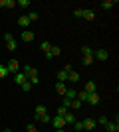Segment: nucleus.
<instances>
[{
  "instance_id": "obj_1",
  "label": "nucleus",
  "mask_w": 119,
  "mask_h": 132,
  "mask_svg": "<svg viewBox=\"0 0 119 132\" xmlns=\"http://www.w3.org/2000/svg\"><path fill=\"white\" fill-rule=\"evenodd\" d=\"M4 42H6V45H8V50H10V51H16L18 50V42L14 39L12 34H4Z\"/></svg>"
},
{
  "instance_id": "obj_2",
  "label": "nucleus",
  "mask_w": 119,
  "mask_h": 132,
  "mask_svg": "<svg viewBox=\"0 0 119 132\" xmlns=\"http://www.w3.org/2000/svg\"><path fill=\"white\" fill-rule=\"evenodd\" d=\"M69 71H72V65H66L62 71H58V81H60V83H66V81H68Z\"/></svg>"
},
{
  "instance_id": "obj_3",
  "label": "nucleus",
  "mask_w": 119,
  "mask_h": 132,
  "mask_svg": "<svg viewBox=\"0 0 119 132\" xmlns=\"http://www.w3.org/2000/svg\"><path fill=\"white\" fill-rule=\"evenodd\" d=\"M93 57H95L97 61H107L109 53H107V50H97V51H93Z\"/></svg>"
},
{
  "instance_id": "obj_4",
  "label": "nucleus",
  "mask_w": 119,
  "mask_h": 132,
  "mask_svg": "<svg viewBox=\"0 0 119 132\" xmlns=\"http://www.w3.org/2000/svg\"><path fill=\"white\" fill-rule=\"evenodd\" d=\"M50 122H52V126L56 128V130H60V128H64V126H66V120H64L62 116H54V118H52Z\"/></svg>"
},
{
  "instance_id": "obj_5",
  "label": "nucleus",
  "mask_w": 119,
  "mask_h": 132,
  "mask_svg": "<svg viewBox=\"0 0 119 132\" xmlns=\"http://www.w3.org/2000/svg\"><path fill=\"white\" fill-rule=\"evenodd\" d=\"M83 91H85L87 95H89V93H97V85H95V81H87V83L83 85Z\"/></svg>"
},
{
  "instance_id": "obj_6",
  "label": "nucleus",
  "mask_w": 119,
  "mask_h": 132,
  "mask_svg": "<svg viewBox=\"0 0 119 132\" xmlns=\"http://www.w3.org/2000/svg\"><path fill=\"white\" fill-rule=\"evenodd\" d=\"M34 38H36V34L32 32V30H26V32L20 34V39H22V42H32Z\"/></svg>"
},
{
  "instance_id": "obj_7",
  "label": "nucleus",
  "mask_w": 119,
  "mask_h": 132,
  "mask_svg": "<svg viewBox=\"0 0 119 132\" xmlns=\"http://www.w3.org/2000/svg\"><path fill=\"white\" fill-rule=\"evenodd\" d=\"M6 67H8V71H10V73H18V71H20V63H18L16 59H10Z\"/></svg>"
},
{
  "instance_id": "obj_8",
  "label": "nucleus",
  "mask_w": 119,
  "mask_h": 132,
  "mask_svg": "<svg viewBox=\"0 0 119 132\" xmlns=\"http://www.w3.org/2000/svg\"><path fill=\"white\" fill-rule=\"evenodd\" d=\"M24 75H26V79H30V77H38V73H36V69H34V67H32V65H26V67H24Z\"/></svg>"
},
{
  "instance_id": "obj_9",
  "label": "nucleus",
  "mask_w": 119,
  "mask_h": 132,
  "mask_svg": "<svg viewBox=\"0 0 119 132\" xmlns=\"http://www.w3.org/2000/svg\"><path fill=\"white\" fill-rule=\"evenodd\" d=\"M60 53H62V50H60L58 45H52L50 51L46 53V59H52V57H56V55H60Z\"/></svg>"
},
{
  "instance_id": "obj_10",
  "label": "nucleus",
  "mask_w": 119,
  "mask_h": 132,
  "mask_svg": "<svg viewBox=\"0 0 119 132\" xmlns=\"http://www.w3.org/2000/svg\"><path fill=\"white\" fill-rule=\"evenodd\" d=\"M83 122V130H93V128H95V118H85V120H81Z\"/></svg>"
},
{
  "instance_id": "obj_11",
  "label": "nucleus",
  "mask_w": 119,
  "mask_h": 132,
  "mask_svg": "<svg viewBox=\"0 0 119 132\" xmlns=\"http://www.w3.org/2000/svg\"><path fill=\"white\" fill-rule=\"evenodd\" d=\"M14 81H16L18 85H22V83H26L28 79H26V75H24L22 71H18V73H14Z\"/></svg>"
},
{
  "instance_id": "obj_12",
  "label": "nucleus",
  "mask_w": 119,
  "mask_h": 132,
  "mask_svg": "<svg viewBox=\"0 0 119 132\" xmlns=\"http://www.w3.org/2000/svg\"><path fill=\"white\" fill-rule=\"evenodd\" d=\"M87 103H89V105H97V103H99V95L97 93H89L87 95Z\"/></svg>"
},
{
  "instance_id": "obj_13",
  "label": "nucleus",
  "mask_w": 119,
  "mask_h": 132,
  "mask_svg": "<svg viewBox=\"0 0 119 132\" xmlns=\"http://www.w3.org/2000/svg\"><path fill=\"white\" fill-rule=\"evenodd\" d=\"M30 24H32V22L28 20V16H20V18H18V26H20V28H28Z\"/></svg>"
},
{
  "instance_id": "obj_14",
  "label": "nucleus",
  "mask_w": 119,
  "mask_h": 132,
  "mask_svg": "<svg viewBox=\"0 0 119 132\" xmlns=\"http://www.w3.org/2000/svg\"><path fill=\"white\" fill-rule=\"evenodd\" d=\"M105 128H107V132H117V130H119L117 118H115V122H107V124H105Z\"/></svg>"
},
{
  "instance_id": "obj_15",
  "label": "nucleus",
  "mask_w": 119,
  "mask_h": 132,
  "mask_svg": "<svg viewBox=\"0 0 119 132\" xmlns=\"http://www.w3.org/2000/svg\"><path fill=\"white\" fill-rule=\"evenodd\" d=\"M56 91H58V95H66V91H68L66 83H60V81H58L56 83Z\"/></svg>"
},
{
  "instance_id": "obj_16",
  "label": "nucleus",
  "mask_w": 119,
  "mask_h": 132,
  "mask_svg": "<svg viewBox=\"0 0 119 132\" xmlns=\"http://www.w3.org/2000/svg\"><path fill=\"white\" fill-rule=\"evenodd\" d=\"M81 18H85V20H93V18H95V12H93V10H81Z\"/></svg>"
},
{
  "instance_id": "obj_17",
  "label": "nucleus",
  "mask_w": 119,
  "mask_h": 132,
  "mask_svg": "<svg viewBox=\"0 0 119 132\" xmlns=\"http://www.w3.org/2000/svg\"><path fill=\"white\" fill-rule=\"evenodd\" d=\"M64 97H66V99H69V101H74V99H78V93H75V89H68Z\"/></svg>"
},
{
  "instance_id": "obj_18",
  "label": "nucleus",
  "mask_w": 119,
  "mask_h": 132,
  "mask_svg": "<svg viewBox=\"0 0 119 132\" xmlns=\"http://www.w3.org/2000/svg\"><path fill=\"white\" fill-rule=\"evenodd\" d=\"M68 81H69V83H78V81H79V73H78V71H69Z\"/></svg>"
},
{
  "instance_id": "obj_19",
  "label": "nucleus",
  "mask_w": 119,
  "mask_h": 132,
  "mask_svg": "<svg viewBox=\"0 0 119 132\" xmlns=\"http://www.w3.org/2000/svg\"><path fill=\"white\" fill-rule=\"evenodd\" d=\"M42 114H46V106L44 105H36V120H38Z\"/></svg>"
},
{
  "instance_id": "obj_20",
  "label": "nucleus",
  "mask_w": 119,
  "mask_h": 132,
  "mask_svg": "<svg viewBox=\"0 0 119 132\" xmlns=\"http://www.w3.org/2000/svg\"><path fill=\"white\" fill-rule=\"evenodd\" d=\"M62 118L66 120V124H74V122H75V116L72 114V112H68V114H64Z\"/></svg>"
},
{
  "instance_id": "obj_21",
  "label": "nucleus",
  "mask_w": 119,
  "mask_h": 132,
  "mask_svg": "<svg viewBox=\"0 0 119 132\" xmlns=\"http://www.w3.org/2000/svg\"><path fill=\"white\" fill-rule=\"evenodd\" d=\"M113 6H115L113 0H105V2H101V8H103V10H111Z\"/></svg>"
},
{
  "instance_id": "obj_22",
  "label": "nucleus",
  "mask_w": 119,
  "mask_h": 132,
  "mask_svg": "<svg viewBox=\"0 0 119 132\" xmlns=\"http://www.w3.org/2000/svg\"><path fill=\"white\" fill-rule=\"evenodd\" d=\"M81 105H83V103H81V101L74 99V101H72V103H69V109H74V110H78V109H81Z\"/></svg>"
},
{
  "instance_id": "obj_23",
  "label": "nucleus",
  "mask_w": 119,
  "mask_h": 132,
  "mask_svg": "<svg viewBox=\"0 0 119 132\" xmlns=\"http://www.w3.org/2000/svg\"><path fill=\"white\" fill-rule=\"evenodd\" d=\"M8 73H10V71H8V67H6V65H2V63H0V79L8 77Z\"/></svg>"
},
{
  "instance_id": "obj_24",
  "label": "nucleus",
  "mask_w": 119,
  "mask_h": 132,
  "mask_svg": "<svg viewBox=\"0 0 119 132\" xmlns=\"http://www.w3.org/2000/svg\"><path fill=\"white\" fill-rule=\"evenodd\" d=\"M81 61H83V65L89 67L91 63H93V55H83V59H81Z\"/></svg>"
},
{
  "instance_id": "obj_25",
  "label": "nucleus",
  "mask_w": 119,
  "mask_h": 132,
  "mask_svg": "<svg viewBox=\"0 0 119 132\" xmlns=\"http://www.w3.org/2000/svg\"><path fill=\"white\" fill-rule=\"evenodd\" d=\"M40 47H42V51H44V53H48V51H50V47H52V44H50V42H42V44H40Z\"/></svg>"
},
{
  "instance_id": "obj_26",
  "label": "nucleus",
  "mask_w": 119,
  "mask_h": 132,
  "mask_svg": "<svg viewBox=\"0 0 119 132\" xmlns=\"http://www.w3.org/2000/svg\"><path fill=\"white\" fill-rule=\"evenodd\" d=\"M79 130H83V122H81V120H75L74 122V132H79Z\"/></svg>"
},
{
  "instance_id": "obj_27",
  "label": "nucleus",
  "mask_w": 119,
  "mask_h": 132,
  "mask_svg": "<svg viewBox=\"0 0 119 132\" xmlns=\"http://www.w3.org/2000/svg\"><path fill=\"white\" fill-rule=\"evenodd\" d=\"M16 6H20V8H30V0H18Z\"/></svg>"
},
{
  "instance_id": "obj_28",
  "label": "nucleus",
  "mask_w": 119,
  "mask_h": 132,
  "mask_svg": "<svg viewBox=\"0 0 119 132\" xmlns=\"http://www.w3.org/2000/svg\"><path fill=\"white\" fill-rule=\"evenodd\" d=\"M81 53L83 55H93V51H91L89 45H83V47H81Z\"/></svg>"
},
{
  "instance_id": "obj_29",
  "label": "nucleus",
  "mask_w": 119,
  "mask_h": 132,
  "mask_svg": "<svg viewBox=\"0 0 119 132\" xmlns=\"http://www.w3.org/2000/svg\"><path fill=\"white\" fill-rule=\"evenodd\" d=\"M78 101H81V103L87 101V93H85V91H79V93H78Z\"/></svg>"
},
{
  "instance_id": "obj_30",
  "label": "nucleus",
  "mask_w": 119,
  "mask_h": 132,
  "mask_svg": "<svg viewBox=\"0 0 119 132\" xmlns=\"http://www.w3.org/2000/svg\"><path fill=\"white\" fill-rule=\"evenodd\" d=\"M4 6H6V8H14L16 2H14V0H4Z\"/></svg>"
},
{
  "instance_id": "obj_31",
  "label": "nucleus",
  "mask_w": 119,
  "mask_h": 132,
  "mask_svg": "<svg viewBox=\"0 0 119 132\" xmlns=\"http://www.w3.org/2000/svg\"><path fill=\"white\" fill-rule=\"evenodd\" d=\"M28 20H30V22H36V20H38V14H36V12H30V14H28Z\"/></svg>"
},
{
  "instance_id": "obj_32",
  "label": "nucleus",
  "mask_w": 119,
  "mask_h": 132,
  "mask_svg": "<svg viewBox=\"0 0 119 132\" xmlns=\"http://www.w3.org/2000/svg\"><path fill=\"white\" fill-rule=\"evenodd\" d=\"M64 114H68V109H66V106H60V109H58V116H64Z\"/></svg>"
},
{
  "instance_id": "obj_33",
  "label": "nucleus",
  "mask_w": 119,
  "mask_h": 132,
  "mask_svg": "<svg viewBox=\"0 0 119 132\" xmlns=\"http://www.w3.org/2000/svg\"><path fill=\"white\" fill-rule=\"evenodd\" d=\"M20 87H22V91H26V93H28L30 89H32V85H30V83L26 81V83H22V85H20Z\"/></svg>"
},
{
  "instance_id": "obj_34",
  "label": "nucleus",
  "mask_w": 119,
  "mask_h": 132,
  "mask_svg": "<svg viewBox=\"0 0 119 132\" xmlns=\"http://www.w3.org/2000/svg\"><path fill=\"white\" fill-rule=\"evenodd\" d=\"M38 120H42V122H50L52 118H50V114H48V112H46V114H42V116H40Z\"/></svg>"
},
{
  "instance_id": "obj_35",
  "label": "nucleus",
  "mask_w": 119,
  "mask_h": 132,
  "mask_svg": "<svg viewBox=\"0 0 119 132\" xmlns=\"http://www.w3.org/2000/svg\"><path fill=\"white\" fill-rule=\"evenodd\" d=\"M28 83H30V85H38V83H40V77H30Z\"/></svg>"
},
{
  "instance_id": "obj_36",
  "label": "nucleus",
  "mask_w": 119,
  "mask_h": 132,
  "mask_svg": "<svg viewBox=\"0 0 119 132\" xmlns=\"http://www.w3.org/2000/svg\"><path fill=\"white\" fill-rule=\"evenodd\" d=\"M95 122H99V124H103V126H105V124H107V116H99V120H95Z\"/></svg>"
},
{
  "instance_id": "obj_37",
  "label": "nucleus",
  "mask_w": 119,
  "mask_h": 132,
  "mask_svg": "<svg viewBox=\"0 0 119 132\" xmlns=\"http://www.w3.org/2000/svg\"><path fill=\"white\" fill-rule=\"evenodd\" d=\"M26 130H28V132H40L38 128L34 126V124H28V126H26Z\"/></svg>"
},
{
  "instance_id": "obj_38",
  "label": "nucleus",
  "mask_w": 119,
  "mask_h": 132,
  "mask_svg": "<svg viewBox=\"0 0 119 132\" xmlns=\"http://www.w3.org/2000/svg\"><path fill=\"white\" fill-rule=\"evenodd\" d=\"M69 103H72V101H69V99H66V97H64V105H62V106H66V109H69Z\"/></svg>"
},
{
  "instance_id": "obj_39",
  "label": "nucleus",
  "mask_w": 119,
  "mask_h": 132,
  "mask_svg": "<svg viewBox=\"0 0 119 132\" xmlns=\"http://www.w3.org/2000/svg\"><path fill=\"white\" fill-rule=\"evenodd\" d=\"M56 132H66V130H64V128H60V130H56Z\"/></svg>"
},
{
  "instance_id": "obj_40",
  "label": "nucleus",
  "mask_w": 119,
  "mask_h": 132,
  "mask_svg": "<svg viewBox=\"0 0 119 132\" xmlns=\"http://www.w3.org/2000/svg\"><path fill=\"white\" fill-rule=\"evenodd\" d=\"M2 6H4V2H2V0H0V8H2Z\"/></svg>"
},
{
  "instance_id": "obj_41",
  "label": "nucleus",
  "mask_w": 119,
  "mask_h": 132,
  "mask_svg": "<svg viewBox=\"0 0 119 132\" xmlns=\"http://www.w3.org/2000/svg\"><path fill=\"white\" fill-rule=\"evenodd\" d=\"M4 132H12V130H8V128H6V130H4Z\"/></svg>"
},
{
  "instance_id": "obj_42",
  "label": "nucleus",
  "mask_w": 119,
  "mask_h": 132,
  "mask_svg": "<svg viewBox=\"0 0 119 132\" xmlns=\"http://www.w3.org/2000/svg\"><path fill=\"white\" fill-rule=\"evenodd\" d=\"M66 132H74V130H66Z\"/></svg>"
}]
</instances>
